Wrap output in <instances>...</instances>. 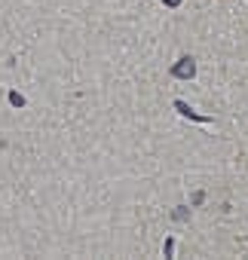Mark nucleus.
<instances>
[{"label": "nucleus", "instance_id": "f257e3e1", "mask_svg": "<svg viewBox=\"0 0 248 260\" xmlns=\"http://www.w3.org/2000/svg\"><path fill=\"white\" fill-rule=\"evenodd\" d=\"M193 71H196V68H193V61H190V58H184V61L175 68V74H178V77H193Z\"/></svg>", "mask_w": 248, "mask_h": 260}, {"label": "nucleus", "instance_id": "f03ea898", "mask_svg": "<svg viewBox=\"0 0 248 260\" xmlns=\"http://www.w3.org/2000/svg\"><path fill=\"white\" fill-rule=\"evenodd\" d=\"M166 4H172V7H175V4H178V0H166Z\"/></svg>", "mask_w": 248, "mask_h": 260}]
</instances>
